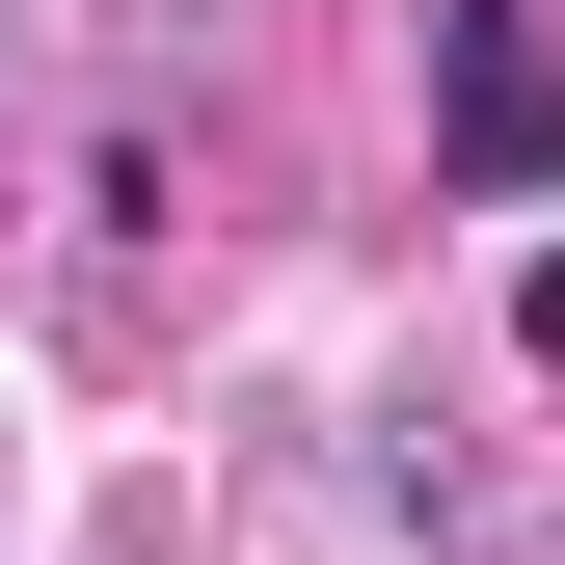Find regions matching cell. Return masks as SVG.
<instances>
[{
	"label": "cell",
	"instance_id": "1",
	"mask_svg": "<svg viewBox=\"0 0 565 565\" xmlns=\"http://www.w3.org/2000/svg\"><path fill=\"white\" fill-rule=\"evenodd\" d=\"M431 135H458V189H565V28L539 0H431Z\"/></svg>",
	"mask_w": 565,
	"mask_h": 565
},
{
	"label": "cell",
	"instance_id": "2",
	"mask_svg": "<svg viewBox=\"0 0 565 565\" xmlns=\"http://www.w3.org/2000/svg\"><path fill=\"white\" fill-rule=\"evenodd\" d=\"M512 350H539V377H565V243H539V269H512Z\"/></svg>",
	"mask_w": 565,
	"mask_h": 565
}]
</instances>
